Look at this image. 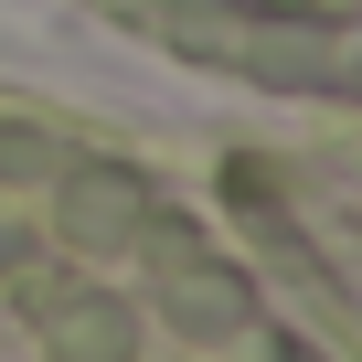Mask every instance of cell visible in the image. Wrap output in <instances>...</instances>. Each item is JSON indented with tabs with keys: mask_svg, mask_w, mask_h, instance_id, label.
Listing matches in <instances>:
<instances>
[{
	"mask_svg": "<svg viewBox=\"0 0 362 362\" xmlns=\"http://www.w3.org/2000/svg\"><path fill=\"white\" fill-rule=\"evenodd\" d=\"M22 309L43 320V341L64 362H128V309L117 298H96L75 277H22Z\"/></svg>",
	"mask_w": 362,
	"mask_h": 362,
	"instance_id": "cell-1",
	"label": "cell"
},
{
	"mask_svg": "<svg viewBox=\"0 0 362 362\" xmlns=\"http://www.w3.org/2000/svg\"><path fill=\"white\" fill-rule=\"evenodd\" d=\"M139 214H149V192H139L128 170H75L64 181V235L75 245H128Z\"/></svg>",
	"mask_w": 362,
	"mask_h": 362,
	"instance_id": "cell-2",
	"label": "cell"
}]
</instances>
